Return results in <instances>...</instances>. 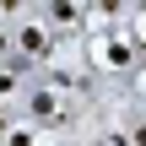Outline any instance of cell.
Here are the masks:
<instances>
[{
    "label": "cell",
    "mask_w": 146,
    "mask_h": 146,
    "mask_svg": "<svg viewBox=\"0 0 146 146\" xmlns=\"http://www.w3.org/2000/svg\"><path fill=\"white\" fill-rule=\"evenodd\" d=\"M49 27H81V5H49Z\"/></svg>",
    "instance_id": "obj_1"
},
{
    "label": "cell",
    "mask_w": 146,
    "mask_h": 146,
    "mask_svg": "<svg viewBox=\"0 0 146 146\" xmlns=\"http://www.w3.org/2000/svg\"><path fill=\"white\" fill-rule=\"evenodd\" d=\"M0 146H38V130H11Z\"/></svg>",
    "instance_id": "obj_2"
}]
</instances>
